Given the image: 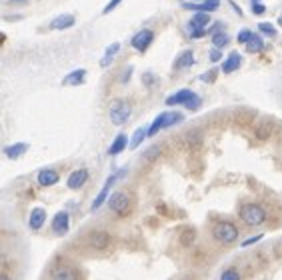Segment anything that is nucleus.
<instances>
[{
  "label": "nucleus",
  "mask_w": 282,
  "mask_h": 280,
  "mask_svg": "<svg viewBox=\"0 0 282 280\" xmlns=\"http://www.w3.org/2000/svg\"><path fill=\"white\" fill-rule=\"evenodd\" d=\"M194 62H196L194 52H192V50H184V52H180V54L176 56V60H174V70H184V68H190Z\"/></svg>",
  "instance_id": "obj_20"
},
{
  "label": "nucleus",
  "mask_w": 282,
  "mask_h": 280,
  "mask_svg": "<svg viewBox=\"0 0 282 280\" xmlns=\"http://www.w3.org/2000/svg\"><path fill=\"white\" fill-rule=\"evenodd\" d=\"M88 176H90V172H88L86 168H76V170H72L70 176L66 178V186H68L70 190H80V188L88 182Z\"/></svg>",
  "instance_id": "obj_11"
},
{
  "label": "nucleus",
  "mask_w": 282,
  "mask_h": 280,
  "mask_svg": "<svg viewBox=\"0 0 282 280\" xmlns=\"http://www.w3.org/2000/svg\"><path fill=\"white\" fill-rule=\"evenodd\" d=\"M196 92H192V90H188V88H182V90H176L174 94H170L168 98H166V106H178V104H186L192 96H194Z\"/></svg>",
  "instance_id": "obj_15"
},
{
  "label": "nucleus",
  "mask_w": 282,
  "mask_h": 280,
  "mask_svg": "<svg viewBox=\"0 0 282 280\" xmlns=\"http://www.w3.org/2000/svg\"><path fill=\"white\" fill-rule=\"evenodd\" d=\"M86 244H88V248H92V250H96V252H102V250H108V248L112 246V236H110L106 230L96 228V230H90V232H88Z\"/></svg>",
  "instance_id": "obj_8"
},
{
  "label": "nucleus",
  "mask_w": 282,
  "mask_h": 280,
  "mask_svg": "<svg viewBox=\"0 0 282 280\" xmlns=\"http://www.w3.org/2000/svg\"><path fill=\"white\" fill-rule=\"evenodd\" d=\"M48 276H50V280H80L82 272L78 266H74L70 262H56L50 266Z\"/></svg>",
  "instance_id": "obj_6"
},
{
  "label": "nucleus",
  "mask_w": 282,
  "mask_h": 280,
  "mask_svg": "<svg viewBox=\"0 0 282 280\" xmlns=\"http://www.w3.org/2000/svg\"><path fill=\"white\" fill-rule=\"evenodd\" d=\"M258 30L260 32H264L266 36H270V38H274L276 36V26L272 24V22H260L258 24Z\"/></svg>",
  "instance_id": "obj_29"
},
{
  "label": "nucleus",
  "mask_w": 282,
  "mask_h": 280,
  "mask_svg": "<svg viewBox=\"0 0 282 280\" xmlns=\"http://www.w3.org/2000/svg\"><path fill=\"white\" fill-rule=\"evenodd\" d=\"M210 14L208 12H196L192 18H190V22H188V28H206L208 24H210Z\"/></svg>",
  "instance_id": "obj_22"
},
{
  "label": "nucleus",
  "mask_w": 282,
  "mask_h": 280,
  "mask_svg": "<svg viewBox=\"0 0 282 280\" xmlns=\"http://www.w3.org/2000/svg\"><path fill=\"white\" fill-rule=\"evenodd\" d=\"M252 36H254V32H252L250 28H242V30L238 32V36H236V40H238L240 44H248Z\"/></svg>",
  "instance_id": "obj_30"
},
{
  "label": "nucleus",
  "mask_w": 282,
  "mask_h": 280,
  "mask_svg": "<svg viewBox=\"0 0 282 280\" xmlns=\"http://www.w3.org/2000/svg\"><path fill=\"white\" fill-rule=\"evenodd\" d=\"M240 66H242V56H240L238 52H230L228 58L222 62V72H224V74H232V72H236Z\"/></svg>",
  "instance_id": "obj_17"
},
{
  "label": "nucleus",
  "mask_w": 282,
  "mask_h": 280,
  "mask_svg": "<svg viewBox=\"0 0 282 280\" xmlns=\"http://www.w3.org/2000/svg\"><path fill=\"white\" fill-rule=\"evenodd\" d=\"M238 216H240V220H242L246 226H250V228L262 226V224L268 220L266 210H264L260 204H256V202H244V204L240 206V210H238Z\"/></svg>",
  "instance_id": "obj_1"
},
{
  "label": "nucleus",
  "mask_w": 282,
  "mask_h": 280,
  "mask_svg": "<svg viewBox=\"0 0 282 280\" xmlns=\"http://www.w3.org/2000/svg\"><path fill=\"white\" fill-rule=\"evenodd\" d=\"M220 0H202V2H182V8L192 10V12H214L218 10Z\"/></svg>",
  "instance_id": "obj_13"
},
{
  "label": "nucleus",
  "mask_w": 282,
  "mask_h": 280,
  "mask_svg": "<svg viewBox=\"0 0 282 280\" xmlns=\"http://www.w3.org/2000/svg\"><path fill=\"white\" fill-rule=\"evenodd\" d=\"M228 42H230V36H228L226 32H214V34H212V44H214V48H224V46H228Z\"/></svg>",
  "instance_id": "obj_27"
},
{
  "label": "nucleus",
  "mask_w": 282,
  "mask_h": 280,
  "mask_svg": "<svg viewBox=\"0 0 282 280\" xmlns=\"http://www.w3.org/2000/svg\"><path fill=\"white\" fill-rule=\"evenodd\" d=\"M120 52V44L118 42H112L108 48H106V52H104V56H102V60H100V66L102 68H108L110 66V62L114 60V56Z\"/></svg>",
  "instance_id": "obj_23"
},
{
  "label": "nucleus",
  "mask_w": 282,
  "mask_h": 280,
  "mask_svg": "<svg viewBox=\"0 0 282 280\" xmlns=\"http://www.w3.org/2000/svg\"><path fill=\"white\" fill-rule=\"evenodd\" d=\"M188 34L192 38H202L206 34V28H188Z\"/></svg>",
  "instance_id": "obj_34"
},
{
  "label": "nucleus",
  "mask_w": 282,
  "mask_h": 280,
  "mask_svg": "<svg viewBox=\"0 0 282 280\" xmlns=\"http://www.w3.org/2000/svg\"><path fill=\"white\" fill-rule=\"evenodd\" d=\"M262 48H264V40H262L260 34H254V36L250 38V42L246 44V50H248V52H260Z\"/></svg>",
  "instance_id": "obj_28"
},
{
  "label": "nucleus",
  "mask_w": 282,
  "mask_h": 280,
  "mask_svg": "<svg viewBox=\"0 0 282 280\" xmlns=\"http://www.w3.org/2000/svg\"><path fill=\"white\" fill-rule=\"evenodd\" d=\"M0 280H12V278H10L6 272H2V274H0Z\"/></svg>",
  "instance_id": "obj_41"
},
{
  "label": "nucleus",
  "mask_w": 282,
  "mask_h": 280,
  "mask_svg": "<svg viewBox=\"0 0 282 280\" xmlns=\"http://www.w3.org/2000/svg\"><path fill=\"white\" fill-rule=\"evenodd\" d=\"M50 228H52V234L54 236L68 234V230H70V214H68V210H58L54 214V218H52Z\"/></svg>",
  "instance_id": "obj_9"
},
{
  "label": "nucleus",
  "mask_w": 282,
  "mask_h": 280,
  "mask_svg": "<svg viewBox=\"0 0 282 280\" xmlns=\"http://www.w3.org/2000/svg\"><path fill=\"white\" fill-rule=\"evenodd\" d=\"M130 76H132V66L124 70V74H122V82H128V78H130Z\"/></svg>",
  "instance_id": "obj_38"
},
{
  "label": "nucleus",
  "mask_w": 282,
  "mask_h": 280,
  "mask_svg": "<svg viewBox=\"0 0 282 280\" xmlns=\"http://www.w3.org/2000/svg\"><path fill=\"white\" fill-rule=\"evenodd\" d=\"M130 204H132L130 194L124 192V190H116V192H112L110 198H108V208H110L118 218L128 216V212H130Z\"/></svg>",
  "instance_id": "obj_5"
},
{
  "label": "nucleus",
  "mask_w": 282,
  "mask_h": 280,
  "mask_svg": "<svg viewBox=\"0 0 282 280\" xmlns=\"http://www.w3.org/2000/svg\"><path fill=\"white\" fill-rule=\"evenodd\" d=\"M28 150V142H14V144H8L4 146V156L10 158V160H18L20 156H24Z\"/></svg>",
  "instance_id": "obj_16"
},
{
  "label": "nucleus",
  "mask_w": 282,
  "mask_h": 280,
  "mask_svg": "<svg viewBox=\"0 0 282 280\" xmlns=\"http://www.w3.org/2000/svg\"><path fill=\"white\" fill-rule=\"evenodd\" d=\"M46 224V210L42 206H36L30 210V216H28V228L30 230H40L42 226Z\"/></svg>",
  "instance_id": "obj_14"
},
{
  "label": "nucleus",
  "mask_w": 282,
  "mask_h": 280,
  "mask_svg": "<svg viewBox=\"0 0 282 280\" xmlns=\"http://www.w3.org/2000/svg\"><path fill=\"white\" fill-rule=\"evenodd\" d=\"M144 138H148V126H138L134 130L132 138H130V150H136L142 142H144Z\"/></svg>",
  "instance_id": "obj_24"
},
{
  "label": "nucleus",
  "mask_w": 282,
  "mask_h": 280,
  "mask_svg": "<svg viewBox=\"0 0 282 280\" xmlns=\"http://www.w3.org/2000/svg\"><path fill=\"white\" fill-rule=\"evenodd\" d=\"M214 78H216V68H212L210 72H204V74L200 76L202 82H214Z\"/></svg>",
  "instance_id": "obj_35"
},
{
  "label": "nucleus",
  "mask_w": 282,
  "mask_h": 280,
  "mask_svg": "<svg viewBox=\"0 0 282 280\" xmlns=\"http://www.w3.org/2000/svg\"><path fill=\"white\" fill-rule=\"evenodd\" d=\"M240 236V230L234 222L230 220H220L212 226V238L218 242V244H224V246H230L238 240Z\"/></svg>",
  "instance_id": "obj_2"
},
{
  "label": "nucleus",
  "mask_w": 282,
  "mask_h": 280,
  "mask_svg": "<svg viewBox=\"0 0 282 280\" xmlns=\"http://www.w3.org/2000/svg\"><path fill=\"white\" fill-rule=\"evenodd\" d=\"M120 2H122V0H110V2L104 6V10H102V12H104V14H110V12H112V10H114V8H116Z\"/></svg>",
  "instance_id": "obj_36"
},
{
  "label": "nucleus",
  "mask_w": 282,
  "mask_h": 280,
  "mask_svg": "<svg viewBox=\"0 0 282 280\" xmlns=\"http://www.w3.org/2000/svg\"><path fill=\"white\" fill-rule=\"evenodd\" d=\"M86 78V70L84 68H76L72 72H68L64 78H62V86H80Z\"/></svg>",
  "instance_id": "obj_18"
},
{
  "label": "nucleus",
  "mask_w": 282,
  "mask_h": 280,
  "mask_svg": "<svg viewBox=\"0 0 282 280\" xmlns=\"http://www.w3.org/2000/svg\"><path fill=\"white\" fill-rule=\"evenodd\" d=\"M184 106H186L188 110H192V112H196V110H198V108L202 106V98H200L198 94H194V96H192V98H190V100H188V102H186Z\"/></svg>",
  "instance_id": "obj_31"
},
{
  "label": "nucleus",
  "mask_w": 282,
  "mask_h": 280,
  "mask_svg": "<svg viewBox=\"0 0 282 280\" xmlns=\"http://www.w3.org/2000/svg\"><path fill=\"white\" fill-rule=\"evenodd\" d=\"M210 60H212V62H220V60H222V52H220V48L210 50Z\"/></svg>",
  "instance_id": "obj_37"
},
{
  "label": "nucleus",
  "mask_w": 282,
  "mask_h": 280,
  "mask_svg": "<svg viewBox=\"0 0 282 280\" xmlns=\"http://www.w3.org/2000/svg\"><path fill=\"white\" fill-rule=\"evenodd\" d=\"M278 24L282 26V14H280V18H278Z\"/></svg>",
  "instance_id": "obj_42"
},
{
  "label": "nucleus",
  "mask_w": 282,
  "mask_h": 280,
  "mask_svg": "<svg viewBox=\"0 0 282 280\" xmlns=\"http://www.w3.org/2000/svg\"><path fill=\"white\" fill-rule=\"evenodd\" d=\"M152 42H154V30H150V28H142L140 32H136L130 40L132 48H136L138 52H144Z\"/></svg>",
  "instance_id": "obj_10"
},
{
  "label": "nucleus",
  "mask_w": 282,
  "mask_h": 280,
  "mask_svg": "<svg viewBox=\"0 0 282 280\" xmlns=\"http://www.w3.org/2000/svg\"><path fill=\"white\" fill-rule=\"evenodd\" d=\"M142 82H146V84H152V82H154V76L148 72V74H144V76H142Z\"/></svg>",
  "instance_id": "obj_39"
},
{
  "label": "nucleus",
  "mask_w": 282,
  "mask_h": 280,
  "mask_svg": "<svg viewBox=\"0 0 282 280\" xmlns=\"http://www.w3.org/2000/svg\"><path fill=\"white\" fill-rule=\"evenodd\" d=\"M252 12H254L256 16H260V14L266 12V6H264L262 2H252Z\"/></svg>",
  "instance_id": "obj_33"
},
{
  "label": "nucleus",
  "mask_w": 282,
  "mask_h": 280,
  "mask_svg": "<svg viewBox=\"0 0 282 280\" xmlns=\"http://www.w3.org/2000/svg\"><path fill=\"white\" fill-rule=\"evenodd\" d=\"M264 238V234H256V236H250V238H246V240H242V248H250V246H254V244H258L260 240Z\"/></svg>",
  "instance_id": "obj_32"
},
{
  "label": "nucleus",
  "mask_w": 282,
  "mask_h": 280,
  "mask_svg": "<svg viewBox=\"0 0 282 280\" xmlns=\"http://www.w3.org/2000/svg\"><path fill=\"white\" fill-rule=\"evenodd\" d=\"M36 182H38V186H42V188H50V186H54V184L60 182V174H58V170H54V168H42V170L36 174Z\"/></svg>",
  "instance_id": "obj_12"
},
{
  "label": "nucleus",
  "mask_w": 282,
  "mask_h": 280,
  "mask_svg": "<svg viewBox=\"0 0 282 280\" xmlns=\"http://www.w3.org/2000/svg\"><path fill=\"white\" fill-rule=\"evenodd\" d=\"M194 240H196V230H194V228H186V230L178 236V242H180L184 248L192 246V244H194Z\"/></svg>",
  "instance_id": "obj_25"
},
{
  "label": "nucleus",
  "mask_w": 282,
  "mask_h": 280,
  "mask_svg": "<svg viewBox=\"0 0 282 280\" xmlns=\"http://www.w3.org/2000/svg\"><path fill=\"white\" fill-rule=\"evenodd\" d=\"M128 136L126 134H116V138L112 140V144H110V148H108V156H118L120 152H124L126 148H128Z\"/></svg>",
  "instance_id": "obj_21"
},
{
  "label": "nucleus",
  "mask_w": 282,
  "mask_h": 280,
  "mask_svg": "<svg viewBox=\"0 0 282 280\" xmlns=\"http://www.w3.org/2000/svg\"><path fill=\"white\" fill-rule=\"evenodd\" d=\"M180 122H184V114H182V112H178V110L160 112V114L152 120V124L148 126V136H156L160 130H166V128L176 126V124H180Z\"/></svg>",
  "instance_id": "obj_3"
},
{
  "label": "nucleus",
  "mask_w": 282,
  "mask_h": 280,
  "mask_svg": "<svg viewBox=\"0 0 282 280\" xmlns=\"http://www.w3.org/2000/svg\"><path fill=\"white\" fill-rule=\"evenodd\" d=\"M130 114H132V106H130L126 100H114L112 106H110V112H108L110 122H112L114 126L126 124V122L130 120Z\"/></svg>",
  "instance_id": "obj_7"
},
{
  "label": "nucleus",
  "mask_w": 282,
  "mask_h": 280,
  "mask_svg": "<svg viewBox=\"0 0 282 280\" xmlns=\"http://www.w3.org/2000/svg\"><path fill=\"white\" fill-rule=\"evenodd\" d=\"M74 24H76V18L72 14H60L50 22V28L52 30H66V28H72Z\"/></svg>",
  "instance_id": "obj_19"
},
{
  "label": "nucleus",
  "mask_w": 282,
  "mask_h": 280,
  "mask_svg": "<svg viewBox=\"0 0 282 280\" xmlns=\"http://www.w3.org/2000/svg\"><path fill=\"white\" fill-rule=\"evenodd\" d=\"M26 0H8V4H24Z\"/></svg>",
  "instance_id": "obj_40"
},
{
  "label": "nucleus",
  "mask_w": 282,
  "mask_h": 280,
  "mask_svg": "<svg viewBox=\"0 0 282 280\" xmlns=\"http://www.w3.org/2000/svg\"><path fill=\"white\" fill-rule=\"evenodd\" d=\"M218 280H242V274H240V270L236 266H228V268H224L220 272Z\"/></svg>",
  "instance_id": "obj_26"
},
{
  "label": "nucleus",
  "mask_w": 282,
  "mask_h": 280,
  "mask_svg": "<svg viewBox=\"0 0 282 280\" xmlns=\"http://www.w3.org/2000/svg\"><path fill=\"white\" fill-rule=\"evenodd\" d=\"M128 174V166H124V168H120V170H116V172H112L108 178H106V182H104V186L100 188V192L96 194V198L92 200V204H90V212H96L104 202H108V198H110V190H112V186L120 180V178H124Z\"/></svg>",
  "instance_id": "obj_4"
}]
</instances>
